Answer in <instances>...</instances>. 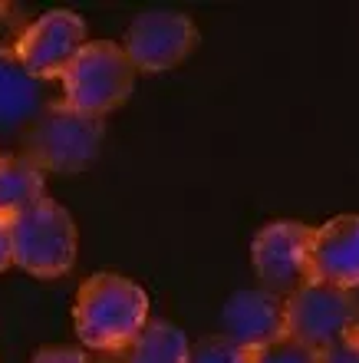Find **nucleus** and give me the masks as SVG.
Wrapping results in <instances>:
<instances>
[{
	"label": "nucleus",
	"mask_w": 359,
	"mask_h": 363,
	"mask_svg": "<svg viewBox=\"0 0 359 363\" xmlns=\"http://www.w3.org/2000/svg\"><path fill=\"white\" fill-rule=\"evenodd\" d=\"M149 324V294L113 271L89 274L76 291L73 327L86 350L119 354Z\"/></svg>",
	"instance_id": "obj_1"
},
{
	"label": "nucleus",
	"mask_w": 359,
	"mask_h": 363,
	"mask_svg": "<svg viewBox=\"0 0 359 363\" xmlns=\"http://www.w3.org/2000/svg\"><path fill=\"white\" fill-rule=\"evenodd\" d=\"M106 123L96 116H83L69 109L63 99L50 103L37 116V123L23 133V152L40 172L73 175L96 162L103 149Z\"/></svg>",
	"instance_id": "obj_2"
},
{
	"label": "nucleus",
	"mask_w": 359,
	"mask_h": 363,
	"mask_svg": "<svg viewBox=\"0 0 359 363\" xmlns=\"http://www.w3.org/2000/svg\"><path fill=\"white\" fill-rule=\"evenodd\" d=\"M63 103L83 116L103 119L132 96L135 67L129 63L125 50L109 40L86 43L76 60L63 69Z\"/></svg>",
	"instance_id": "obj_3"
},
{
	"label": "nucleus",
	"mask_w": 359,
	"mask_h": 363,
	"mask_svg": "<svg viewBox=\"0 0 359 363\" xmlns=\"http://www.w3.org/2000/svg\"><path fill=\"white\" fill-rule=\"evenodd\" d=\"M13 264L33 277H63L76 264V221L53 199H40L7 225Z\"/></svg>",
	"instance_id": "obj_4"
},
{
	"label": "nucleus",
	"mask_w": 359,
	"mask_h": 363,
	"mask_svg": "<svg viewBox=\"0 0 359 363\" xmlns=\"http://www.w3.org/2000/svg\"><path fill=\"white\" fill-rule=\"evenodd\" d=\"M313 231L303 221H270L251 241V261L254 274L261 277V291L277 297H290L300 287L310 284V245Z\"/></svg>",
	"instance_id": "obj_5"
},
{
	"label": "nucleus",
	"mask_w": 359,
	"mask_h": 363,
	"mask_svg": "<svg viewBox=\"0 0 359 363\" xmlns=\"http://www.w3.org/2000/svg\"><path fill=\"white\" fill-rule=\"evenodd\" d=\"M287 307V337L310 347L317 354L346 340L359 317V297L353 291L330 284H307L284 301Z\"/></svg>",
	"instance_id": "obj_6"
},
{
	"label": "nucleus",
	"mask_w": 359,
	"mask_h": 363,
	"mask_svg": "<svg viewBox=\"0 0 359 363\" xmlns=\"http://www.w3.org/2000/svg\"><path fill=\"white\" fill-rule=\"evenodd\" d=\"M86 47V20L73 10H47L43 17L20 30L13 43V57L27 77L37 83L59 79L63 69L76 60V53Z\"/></svg>",
	"instance_id": "obj_7"
},
{
	"label": "nucleus",
	"mask_w": 359,
	"mask_h": 363,
	"mask_svg": "<svg viewBox=\"0 0 359 363\" xmlns=\"http://www.w3.org/2000/svg\"><path fill=\"white\" fill-rule=\"evenodd\" d=\"M198 47V27L175 10H145L125 30V57L135 73H161L178 67Z\"/></svg>",
	"instance_id": "obj_8"
},
{
	"label": "nucleus",
	"mask_w": 359,
	"mask_h": 363,
	"mask_svg": "<svg viewBox=\"0 0 359 363\" xmlns=\"http://www.w3.org/2000/svg\"><path fill=\"white\" fill-rule=\"evenodd\" d=\"M221 327L227 340L257 354L287 337L284 297L267 294V291H237L221 311Z\"/></svg>",
	"instance_id": "obj_9"
},
{
	"label": "nucleus",
	"mask_w": 359,
	"mask_h": 363,
	"mask_svg": "<svg viewBox=\"0 0 359 363\" xmlns=\"http://www.w3.org/2000/svg\"><path fill=\"white\" fill-rule=\"evenodd\" d=\"M310 281L343 291L359 287V215H336L313 231Z\"/></svg>",
	"instance_id": "obj_10"
},
{
	"label": "nucleus",
	"mask_w": 359,
	"mask_h": 363,
	"mask_svg": "<svg viewBox=\"0 0 359 363\" xmlns=\"http://www.w3.org/2000/svg\"><path fill=\"white\" fill-rule=\"evenodd\" d=\"M47 106L43 83L27 77L13 57V47H0V135H13L20 129L27 133Z\"/></svg>",
	"instance_id": "obj_11"
},
{
	"label": "nucleus",
	"mask_w": 359,
	"mask_h": 363,
	"mask_svg": "<svg viewBox=\"0 0 359 363\" xmlns=\"http://www.w3.org/2000/svg\"><path fill=\"white\" fill-rule=\"evenodd\" d=\"M47 199V175L27 155H0V225Z\"/></svg>",
	"instance_id": "obj_12"
},
{
	"label": "nucleus",
	"mask_w": 359,
	"mask_h": 363,
	"mask_svg": "<svg viewBox=\"0 0 359 363\" xmlns=\"http://www.w3.org/2000/svg\"><path fill=\"white\" fill-rule=\"evenodd\" d=\"M93 363H188V340L169 320H152L119 354H99Z\"/></svg>",
	"instance_id": "obj_13"
},
{
	"label": "nucleus",
	"mask_w": 359,
	"mask_h": 363,
	"mask_svg": "<svg viewBox=\"0 0 359 363\" xmlns=\"http://www.w3.org/2000/svg\"><path fill=\"white\" fill-rule=\"evenodd\" d=\"M254 354L237 347L234 340H227L224 334L205 337L195 347H188V363H251Z\"/></svg>",
	"instance_id": "obj_14"
},
{
	"label": "nucleus",
	"mask_w": 359,
	"mask_h": 363,
	"mask_svg": "<svg viewBox=\"0 0 359 363\" xmlns=\"http://www.w3.org/2000/svg\"><path fill=\"white\" fill-rule=\"evenodd\" d=\"M251 363H320V354L310 350V347L297 344L293 337H284V340H277V344L257 350Z\"/></svg>",
	"instance_id": "obj_15"
},
{
	"label": "nucleus",
	"mask_w": 359,
	"mask_h": 363,
	"mask_svg": "<svg viewBox=\"0 0 359 363\" xmlns=\"http://www.w3.org/2000/svg\"><path fill=\"white\" fill-rule=\"evenodd\" d=\"M30 363H93V357L83 347H40Z\"/></svg>",
	"instance_id": "obj_16"
},
{
	"label": "nucleus",
	"mask_w": 359,
	"mask_h": 363,
	"mask_svg": "<svg viewBox=\"0 0 359 363\" xmlns=\"http://www.w3.org/2000/svg\"><path fill=\"white\" fill-rule=\"evenodd\" d=\"M20 13L13 4H0V47H13L20 37Z\"/></svg>",
	"instance_id": "obj_17"
},
{
	"label": "nucleus",
	"mask_w": 359,
	"mask_h": 363,
	"mask_svg": "<svg viewBox=\"0 0 359 363\" xmlns=\"http://www.w3.org/2000/svg\"><path fill=\"white\" fill-rule=\"evenodd\" d=\"M320 363H359V347L346 337V340H340V344H333L330 350H323Z\"/></svg>",
	"instance_id": "obj_18"
},
{
	"label": "nucleus",
	"mask_w": 359,
	"mask_h": 363,
	"mask_svg": "<svg viewBox=\"0 0 359 363\" xmlns=\"http://www.w3.org/2000/svg\"><path fill=\"white\" fill-rule=\"evenodd\" d=\"M13 268V248H10V228L0 225V274Z\"/></svg>",
	"instance_id": "obj_19"
},
{
	"label": "nucleus",
	"mask_w": 359,
	"mask_h": 363,
	"mask_svg": "<svg viewBox=\"0 0 359 363\" xmlns=\"http://www.w3.org/2000/svg\"><path fill=\"white\" fill-rule=\"evenodd\" d=\"M346 337H350L353 344H356V347H359V317H356V324H353V330H350V334H346Z\"/></svg>",
	"instance_id": "obj_20"
}]
</instances>
